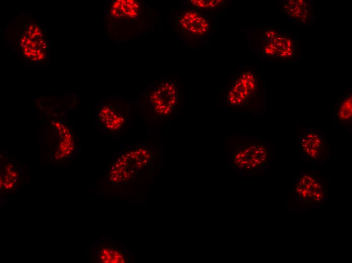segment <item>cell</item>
Returning a JSON list of instances; mask_svg holds the SVG:
<instances>
[{
    "label": "cell",
    "instance_id": "cell-1",
    "mask_svg": "<svg viewBox=\"0 0 352 263\" xmlns=\"http://www.w3.org/2000/svg\"><path fill=\"white\" fill-rule=\"evenodd\" d=\"M297 146L302 157L313 163H322L327 153L326 134L315 127L298 125Z\"/></svg>",
    "mask_w": 352,
    "mask_h": 263
},
{
    "label": "cell",
    "instance_id": "cell-5",
    "mask_svg": "<svg viewBox=\"0 0 352 263\" xmlns=\"http://www.w3.org/2000/svg\"><path fill=\"white\" fill-rule=\"evenodd\" d=\"M266 147L253 144L243 146L235 156L236 164L241 168L254 169L262 166L267 160Z\"/></svg>",
    "mask_w": 352,
    "mask_h": 263
},
{
    "label": "cell",
    "instance_id": "cell-4",
    "mask_svg": "<svg viewBox=\"0 0 352 263\" xmlns=\"http://www.w3.org/2000/svg\"><path fill=\"white\" fill-rule=\"evenodd\" d=\"M256 88L255 75L249 71L243 72L229 91V103L234 106L243 104L252 95Z\"/></svg>",
    "mask_w": 352,
    "mask_h": 263
},
{
    "label": "cell",
    "instance_id": "cell-9",
    "mask_svg": "<svg viewBox=\"0 0 352 263\" xmlns=\"http://www.w3.org/2000/svg\"><path fill=\"white\" fill-rule=\"evenodd\" d=\"M303 1H291L292 5H291L289 3V1L287 2L289 6H284L285 7L289 8V10H286L288 11V14L293 16L294 19H300V17L302 18L303 16L305 17L306 15L307 7L305 6V3L303 2Z\"/></svg>",
    "mask_w": 352,
    "mask_h": 263
},
{
    "label": "cell",
    "instance_id": "cell-7",
    "mask_svg": "<svg viewBox=\"0 0 352 263\" xmlns=\"http://www.w3.org/2000/svg\"><path fill=\"white\" fill-rule=\"evenodd\" d=\"M138 3L134 0H118L112 5L110 13L118 19H128L135 18L139 12Z\"/></svg>",
    "mask_w": 352,
    "mask_h": 263
},
{
    "label": "cell",
    "instance_id": "cell-8",
    "mask_svg": "<svg viewBox=\"0 0 352 263\" xmlns=\"http://www.w3.org/2000/svg\"><path fill=\"white\" fill-rule=\"evenodd\" d=\"M351 94L347 93L338 102L334 114V121L343 126L351 123Z\"/></svg>",
    "mask_w": 352,
    "mask_h": 263
},
{
    "label": "cell",
    "instance_id": "cell-3",
    "mask_svg": "<svg viewBox=\"0 0 352 263\" xmlns=\"http://www.w3.org/2000/svg\"><path fill=\"white\" fill-rule=\"evenodd\" d=\"M178 92L175 85L170 82L163 83L151 94V104L154 111L160 115L172 113L178 101Z\"/></svg>",
    "mask_w": 352,
    "mask_h": 263
},
{
    "label": "cell",
    "instance_id": "cell-10",
    "mask_svg": "<svg viewBox=\"0 0 352 263\" xmlns=\"http://www.w3.org/2000/svg\"><path fill=\"white\" fill-rule=\"evenodd\" d=\"M122 258V256L118 252L112 249H105L101 253V260L104 262H120L119 260H121L120 259Z\"/></svg>",
    "mask_w": 352,
    "mask_h": 263
},
{
    "label": "cell",
    "instance_id": "cell-6",
    "mask_svg": "<svg viewBox=\"0 0 352 263\" xmlns=\"http://www.w3.org/2000/svg\"><path fill=\"white\" fill-rule=\"evenodd\" d=\"M179 24L187 31L196 35H202L208 31L209 23L198 13L188 11L180 19Z\"/></svg>",
    "mask_w": 352,
    "mask_h": 263
},
{
    "label": "cell",
    "instance_id": "cell-11",
    "mask_svg": "<svg viewBox=\"0 0 352 263\" xmlns=\"http://www.w3.org/2000/svg\"><path fill=\"white\" fill-rule=\"evenodd\" d=\"M224 1L221 0H192L191 3L195 6L200 8H211L214 9L217 8Z\"/></svg>",
    "mask_w": 352,
    "mask_h": 263
},
{
    "label": "cell",
    "instance_id": "cell-2",
    "mask_svg": "<svg viewBox=\"0 0 352 263\" xmlns=\"http://www.w3.org/2000/svg\"><path fill=\"white\" fill-rule=\"evenodd\" d=\"M294 188L301 199L305 202H320L324 196L322 182L310 172H300L294 183Z\"/></svg>",
    "mask_w": 352,
    "mask_h": 263
}]
</instances>
